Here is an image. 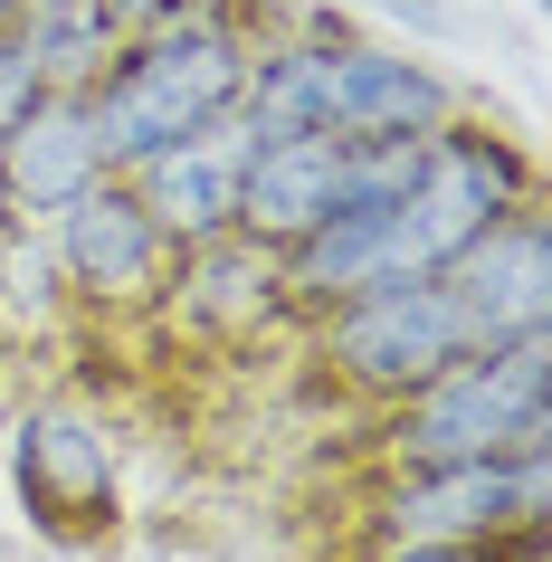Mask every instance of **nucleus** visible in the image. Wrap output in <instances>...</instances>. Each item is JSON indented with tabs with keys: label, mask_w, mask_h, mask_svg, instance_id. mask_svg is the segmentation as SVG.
<instances>
[{
	"label": "nucleus",
	"mask_w": 552,
	"mask_h": 562,
	"mask_svg": "<svg viewBox=\"0 0 552 562\" xmlns=\"http://www.w3.org/2000/svg\"><path fill=\"white\" fill-rule=\"evenodd\" d=\"M515 525H552V448L391 468L362 515V543H495Z\"/></svg>",
	"instance_id": "5"
},
{
	"label": "nucleus",
	"mask_w": 552,
	"mask_h": 562,
	"mask_svg": "<svg viewBox=\"0 0 552 562\" xmlns=\"http://www.w3.org/2000/svg\"><path fill=\"white\" fill-rule=\"evenodd\" d=\"M352 562H486V543H362Z\"/></svg>",
	"instance_id": "17"
},
{
	"label": "nucleus",
	"mask_w": 552,
	"mask_h": 562,
	"mask_svg": "<svg viewBox=\"0 0 552 562\" xmlns=\"http://www.w3.org/2000/svg\"><path fill=\"white\" fill-rule=\"evenodd\" d=\"M105 10H115V30L134 38V30H153V20H162V10H172V0H105Z\"/></svg>",
	"instance_id": "18"
},
{
	"label": "nucleus",
	"mask_w": 552,
	"mask_h": 562,
	"mask_svg": "<svg viewBox=\"0 0 552 562\" xmlns=\"http://www.w3.org/2000/svg\"><path fill=\"white\" fill-rule=\"evenodd\" d=\"M438 286H448V305L466 325V353L476 344H515V334H552V210H543V191L515 201L505 220H486L438 267Z\"/></svg>",
	"instance_id": "9"
},
{
	"label": "nucleus",
	"mask_w": 552,
	"mask_h": 562,
	"mask_svg": "<svg viewBox=\"0 0 552 562\" xmlns=\"http://www.w3.org/2000/svg\"><path fill=\"white\" fill-rule=\"evenodd\" d=\"M448 115H466V87L419 48L343 30L324 58V134L334 144H391V134H438Z\"/></svg>",
	"instance_id": "10"
},
{
	"label": "nucleus",
	"mask_w": 552,
	"mask_h": 562,
	"mask_svg": "<svg viewBox=\"0 0 552 562\" xmlns=\"http://www.w3.org/2000/svg\"><path fill=\"white\" fill-rule=\"evenodd\" d=\"M48 258H58L77 315H95V325H134V315L162 305L172 238L153 229V210L134 201V181H124V172H95L87 191L48 220Z\"/></svg>",
	"instance_id": "6"
},
{
	"label": "nucleus",
	"mask_w": 552,
	"mask_h": 562,
	"mask_svg": "<svg viewBox=\"0 0 552 562\" xmlns=\"http://www.w3.org/2000/svg\"><path fill=\"white\" fill-rule=\"evenodd\" d=\"M533 191H543V162H533L505 124H486L466 105V115H448L429 134V162L409 181V201L381 210V258H391V277H438L486 220H505V210L533 201Z\"/></svg>",
	"instance_id": "3"
},
{
	"label": "nucleus",
	"mask_w": 552,
	"mask_h": 562,
	"mask_svg": "<svg viewBox=\"0 0 552 562\" xmlns=\"http://www.w3.org/2000/svg\"><path fill=\"white\" fill-rule=\"evenodd\" d=\"M95 172H105V153H95L87 87H38L30 115L0 134V220L10 229H48Z\"/></svg>",
	"instance_id": "11"
},
{
	"label": "nucleus",
	"mask_w": 552,
	"mask_h": 562,
	"mask_svg": "<svg viewBox=\"0 0 552 562\" xmlns=\"http://www.w3.org/2000/svg\"><path fill=\"white\" fill-rule=\"evenodd\" d=\"M153 315L172 334H191V344H210V353H258L267 334L305 325L295 296H286V258L258 248V238H238V229L172 248V277H162V305Z\"/></svg>",
	"instance_id": "8"
},
{
	"label": "nucleus",
	"mask_w": 552,
	"mask_h": 562,
	"mask_svg": "<svg viewBox=\"0 0 552 562\" xmlns=\"http://www.w3.org/2000/svg\"><path fill=\"white\" fill-rule=\"evenodd\" d=\"M334 172H343V144H334V134L248 144V162H238V238H258V248L286 258L295 238L334 210Z\"/></svg>",
	"instance_id": "13"
},
{
	"label": "nucleus",
	"mask_w": 552,
	"mask_h": 562,
	"mask_svg": "<svg viewBox=\"0 0 552 562\" xmlns=\"http://www.w3.org/2000/svg\"><path fill=\"white\" fill-rule=\"evenodd\" d=\"M77 305H67V277L48 258V229H0V334H48L67 325Z\"/></svg>",
	"instance_id": "15"
},
{
	"label": "nucleus",
	"mask_w": 552,
	"mask_h": 562,
	"mask_svg": "<svg viewBox=\"0 0 552 562\" xmlns=\"http://www.w3.org/2000/svg\"><path fill=\"white\" fill-rule=\"evenodd\" d=\"M10 20H20V0H0V38H10Z\"/></svg>",
	"instance_id": "19"
},
{
	"label": "nucleus",
	"mask_w": 552,
	"mask_h": 562,
	"mask_svg": "<svg viewBox=\"0 0 552 562\" xmlns=\"http://www.w3.org/2000/svg\"><path fill=\"white\" fill-rule=\"evenodd\" d=\"M30 95H38V67L20 58V38H0V134L30 115Z\"/></svg>",
	"instance_id": "16"
},
{
	"label": "nucleus",
	"mask_w": 552,
	"mask_h": 562,
	"mask_svg": "<svg viewBox=\"0 0 552 562\" xmlns=\"http://www.w3.org/2000/svg\"><path fill=\"white\" fill-rule=\"evenodd\" d=\"M305 353L362 411H391L401 391H419L429 372H448L466 353V325L438 277H372V286H352V296L305 315Z\"/></svg>",
	"instance_id": "4"
},
{
	"label": "nucleus",
	"mask_w": 552,
	"mask_h": 562,
	"mask_svg": "<svg viewBox=\"0 0 552 562\" xmlns=\"http://www.w3.org/2000/svg\"><path fill=\"white\" fill-rule=\"evenodd\" d=\"M238 162H248V134H238V115L201 124V134H181V144L144 153L134 162V201L153 210V229L172 238V248H191V238H219L238 229Z\"/></svg>",
	"instance_id": "12"
},
{
	"label": "nucleus",
	"mask_w": 552,
	"mask_h": 562,
	"mask_svg": "<svg viewBox=\"0 0 552 562\" xmlns=\"http://www.w3.org/2000/svg\"><path fill=\"white\" fill-rule=\"evenodd\" d=\"M381 419V468H448V458H515L552 448V334L476 344L419 391H401Z\"/></svg>",
	"instance_id": "2"
},
{
	"label": "nucleus",
	"mask_w": 552,
	"mask_h": 562,
	"mask_svg": "<svg viewBox=\"0 0 552 562\" xmlns=\"http://www.w3.org/2000/svg\"><path fill=\"white\" fill-rule=\"evenodd\" d=\"M258 30H267L258 0H172L153 30L124 38L105 77L87 87L105 172H134L144 153L229 115L238 87H248V58H258Z\"/></svg>",
	"instance_id": "1"
},
{
	"label": "nucleus",
	"mask_w": 552,
	"mask_h": 562,
	"mask_svg": "<svg viewBox=\"0 0 552 562\" xmlns=\"http://www.w3.org/2000/svg\"><path fill=\"white\" fill-rule=\"evenodd\" d=\"M0 229H10V220H0Z\"/></svg>",
	"instance_id": "20"
},
{
	"label": "nucleus",
	"mask_w": 552,
	"mask_h": 562,
	"mask_svg": "<svg viewBox=\"0 0 552 562\" xmlns=\"http://www.w3.org/2000/svg\"><path fill=\"white\" fill-rule=\"evenodd\" d=\"M10 38H20V58L38 67V87H95L105 58L124 48V30H115L105 0H20Z\"/></svg>",
	"instance_id": "14"
},
{
	"label": "nucleus",
	"mask_w": 552,
	"mask_h": 562,
	"mask_svg": "<svg viewBox=\"0 0 552 562\" xmlns=\"http://www.w3.org/2000/svg\"><path fill=\"white\" fill-rule=\"evenodd\" d=\"M10 476H20V505H30L38 533H105L115 525V486H124V439L95 401H30L20 429H10Z\"/></svg>",
	"instance_id": "7"
}]
</instances>
